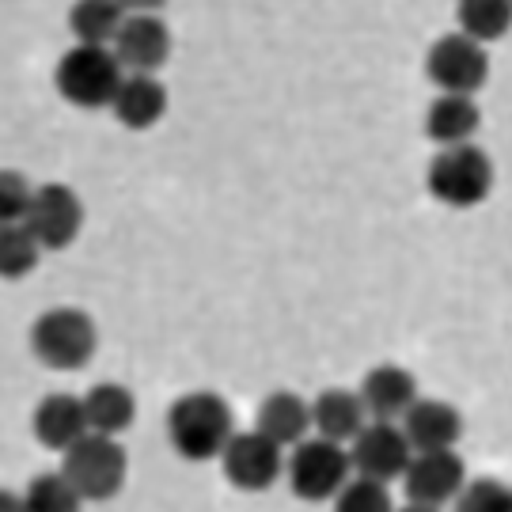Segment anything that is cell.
Returning <instances> with one entry per match:
<instances>
[{
	"mask_svg": "<svg viewBox=\"0 0 512 512\" xmlns=\"http://www.w3.org/2000/svg\"><path fill=\"white\" fill-rule=\"evenodd\" d=\"M232 437H236V414L217 391H186L167 410V440L190 463L220 459Z\"/></svg>",
	"mask_w": 512,
	"mask_h": 512,
	"instance_id": "cell-1",
	"label": "cell"
},
{
	"mask_svg": "<svg viewBox=\"0 0 512 512\" xmlns=\"http://www.w3.org/2000/svg\"><path fill=\"white\" fill-rule=\"evenodd\" d=\"M61 456H65L61 478L73 486L80 501L103 505V501H114V497L122 494L129 475V459H126V448L118 440L88 433V437H80Z\"/></svg>",
	"mask_w": 512,
	"mask_h": 512,
	"instance_id": "cell-2",
	"label": "cell"
},
{
	"mask_svg": "<svg viewBox=\"0 0 512 512\" xmlns=\"http://www.w3.org/2000/svg\"><path fill=\"white\" fill-rule=\"evenodd\" d=\"M99 327L84 308H50L31 327V349L46 368L76 372L95 357Z\"/></svg>",
	"mask_w": 512,
	"mask_h": 512,
	"instance_id": "cell-3",
	"label": "cell"
},
{
	"mask_svg": "<svg viewBox=\"0 0 512 512\" xmlns=\"http://www.w3.org/2000/svg\"><path fill=\"white\" fill-rule=\"evenodd\" d=\"M429 194L448 209H475L494 190V164L478 145L440 148L429 164Z\"/></svg>",
	"mask_w": 512,
	"mask_h": 512,
	"instance_id": "cell-4",
	"label": "cell"
},
{
	"mask_svg": "<svg viewBox=\"0 0 512 512\" xmlns=\"http://www.w3.org/2000/svg\"><path fill=\"white\" fill-rule=\"evenodd\" d=\"M126 73L118 69V61L103 46H73L57 61L54 84L65 103L80 110H103L114 103V95L122 88Z\"/></svg>",
	"mask_w": 512,
	"mask_h": 512,
	"instance_id": "cell-5",
	"label": "cell"
},
{
	"mask_svg": "<svg viewBox=\"0 0 512 512\" xmlns=\"http://www.w3.org/2000/svg\"><path fill=\"white\" fill-rule=\"evenodd\" d=\"M285 475H289V490L300 501L323 505V501H334L349 482V456L342 444H330V440H300L285 463Z\"/></svg>",
	"mask_w": 512,
	"mask_h": 512,
	"instance_id": "cell-6",
	"label": "cell"
},
{
	"mask_svg": "<svg viewBox=\"0 0 512 512\" xmlns=\"http://www.w3.org/2000/svg\"><path fill=\"white\" fill-rule=\"evenodd\" d=\"M23 228L31 232L38 251H65V247H73L80 228H84V202H80V194L65 183L35 186L27 217H23Z\"/></svg>",
	"mask_w": 512,
	"mask_h": 512,
	"instance_id": "cell-7",
	"label": "cell"
},
{
	"mask_svg": "<svg viewBox=\"0 0 512 512\" xmlns=\"http://www.w3.org/2000/svg\"><path fill=\"white\" fill-rule=\"evenodd\" d=\"M425 73L440 88V95H467L471 99L486 84V76H490V57L471 38L444 35L433 42Z\"/></svg>",
	"mask_w": 512,
	"mask_h": 512,
	"instance_id": "cell-8",
	"label": "cell"
},
{
	"mask_svg": "<svg viewBox=\"0 0 512 512\" xmlns=\"http://www.w3.org/2000/svg\"><path fill=\"white\" fill-rule=\"evenodd\" d=\"M349 471L357 478H372V482H395L403 478L406 463H410V444H406L403 429L391 421H365V429L349 440Z\"/></svg>",
	"mask_w": 512,
	"mask_h": 512,
	"instance_id": "cell-9",
	"label": "cell"
},
{
	"mask_svg": "<svg viewBox=\"0 0 512 512\" xmlns=\"http://www.w3.org/2000/svg\"><path fill=\"white\" fill-rule=\"evenodd\" d=\"M224 478L243 494H266L277 478L285 475V456L262 433H236L220 452Z\"/></svg>",
	"mask_w": 512,
	"mask_h": 512,
	"instance_id": "cell-10",
	"label": "cell"
},
{
	"mask_svg": "<svg viewBox=\"0 0 512 512\" xmlns=\"http://www.w3.org/2000/svg\"><path fill=\"white\" fill-rule=\"evenodd\" d=\"M110 54L122 73L129 69V76H152L171 57V31L152 12H126V23L110 42Z\"/></svg>",
	"mask_w": 512,
	"mask_h": 512,
	"instance_id": "cell-11",
	"label": "cell"
},
{
	"mask_svg": "<svg viewBox=\"0 0 512 512\" xmlns=\"http://www.w3.org/2000/svg\"><path fill=\"white\" fill-rule=\"evenodd\" d=\"M403 486L410 505L440 509V505L456 501L459 490L467 486V467L456 452H418L406 463Z\"/></svg>",
	"mask_w": 512,
	"mask_h": 512,
	"instance_id": "cell-12",
	"label": "cell"
},
{
	"mask_svg": "<svg viewBox=\"0 0 512 512\" xmlns=\"http://www.w3.org/2000/svg\"><path fill=\"white\" fill-rule=\"evenodd\" d=\"M403 437L410 452H452L463 437V418L452 403L440 399H418L403 414Z\"/></svg>",
	"mask_w": 512,
	"mask_h": 512,
	"instance_id": "cell-13",
	"label": "cell"
},
{
	"mask_svg": "<svg viewBox=\"0 0 512 512\" xmlns=\"http://www.w3.org/2000/svg\"><path fill=\"white\" fill-rule=\"evenodd\" d=\"M357 399L365 406V418L395 425L410 406L418 403V380H414V372H406L399 365H376L361 380Z\"/></svg>",
	"mask_w": 512,
	"mask_h": 512,
	"instance_id": "cell-14",
	"label": "cell"
},
{
	"mask_svg": "<svg viewBox=\"0 0 512 512\" xmlns=\"http://www.w3.org/2000/svg\"><path fill=\"white\" fill-rule=\"evenodd\" d=\"M31 429H35L38 444L54 448V452H69L76 440L88 437V421H84V403L76 395H46L42 403L35 406V418H31Z\"/></svg>",
	"mask_w": 512,
	"mask_h": 512,
	"instance_id": "cell-15",
	"label": "cell"
},
{
	"mask_svg": "<svg viewBox=\"0 0 512 512\" xmlns=\"http://www.w3.org/2000/svg\"><path fill=\"white\" fill-rule=\"evenodd\" d=\"M167 103H171V99H167V88L156 76H126L118 95H114V103H110V110H114V118L126 129L145 133V129L164 122Z\"/></svg>",
	"mask_w": 512,
	"mask_h": 512,
	"instance_id": "cell-16",
	"label": "cell"
},
{
	"mask_svg": "<svg viewBox=\"0 0 512 512\" xmlns=\"http://www.w3.org/2000/svg\"><path fill=\"white\" fill-rule=\"evenodd\" d=\"M255 421H258L255 433H262L270 444H277V448H296L300 440H308L311 410L296 391H274V395L262 399Z\"/></svg>",
	"mask_w": 512,
	"mask_h": 512,
	"instance_id": "cell-17",
	"label": "cell"
},
{
	"mask_svg": "<svg viewBox=\"0 0 512 512\" xmlns=\"http://www.w3.org/2000/svg\"><path fill=\"white\" fill-rule=\"evenodd\" d=\"M84 421H88V433L95 437L118 440V433H126L129 425L137 421V395L126 384H95L84 399Z\"/></svg>",
	"mask_w": 512,
	"mask_h": 512,
	"instance_id": "cell-18",
	"label": "cell"
},
{
	"mask_svg": "<svg viewBox=\"0 0 512 512\" xmlns=\"http://www.w3.org/2000/svg\"><path fill=\"white\" fill-rule=\"evenodd\" d=\"M308 410L311 429H319V440H330V444H346L365 429V406L357 399V391H346V387H327Z\"/></svg>",
	"mask_w": 512,
	"mask_h": 512,
	"instance_id": "cell-19",
	"label": "cell"
},
{
	"mask_svg": "<svg viewBox=\"0 0 512 512\" xmlns=\"http://www.w3.org/2000/svg\"><path fill=\"white\" fill-rule=\"evenodd\" d=\"M478 126H482V114H478L475 99H467V95H440L425 114V133L440 148L471 145Z\"/></svg>",
	"mask_w": 512,
	"mask_h": 512,
	"instance_id": "cell-20",
	"label": "cell"
},
{
	"mask_svg": "<svg viewBox=\"0 0 512 512\" xmlns=\"http://www.w3.org/2000/svg\"><path fill=\"white\" fill-rule=\"evenodd\" d=\"M122 23H126V8L110 4V0H80L69 12V31L76 35V46H103V50H110V42H114Z\"/></svg>",
	"mask_w": 512,
	"mask_h": 512,
	"instance_id": "cell-21",
	"label": "cell"
},
{
	"mask_svg": "<svg viewBox=\"0 0 512 512\" xmlns=\"http://www.w3.org/2000/svg\"><path fill=\"white\" fill-rule=\"evenodd\" d=\"M512 8L509 0H463L456 8V35L471 38L475 46L482 42H497V38L509 31Z\"/></svg>",
	"mask_w": 512,
	"mask_h": 512,
	"instance_id": "cell-22",
	"label": "cell"
},
{
	"mask_svg": "<svg viewBox=\"0 0 512 512\" xmlns=\"http://www.w3.org/2000/svg\"><path fill=\"white\" fill-rule=\"evenodd\" d=\"M19 501H23V512H80V505H84L73 486L61 478V471L35 475Z\"/></svg>",
	"mask_w": 512,
	"mask_h": 512,
	"instance_id": "cell-23",
	"label": "cell"
},
{
	"mask_svg": "<svg viewBox=\"0 0 512 512\" xmlns=\"http://www.w3.org/2000/svg\"><path fill=\"white\" fill-rule=\"evenodd\" d=\"M38 258H42V251L23 224L0 228V277L4 281H23L38 266Z\"/></svg>",
	"mask_w": 512,
	"mask_h": 512,
	"instance_id": "cell-24",
	"label": "cell"
},
{
	"mask_svg": "<svg viewBox=\"0 0 512 512\" xmlns=\"http://www.w3.org/2000/svg\"><path fill=\"white\" fill-rule=\"evenodd\" d=\"M334 512H395L391 490L372 478H349L334 497Z\"/></svg>",
	"mask_w": 512,
	"mask_h": 512,
	"instance_id": "cell-25",
	"label": "cell"
},
{
	"mask_svg": "<svg viewBox=\"0 0 512 512\" xmlns=\"http://www.w3.org/2000/svg\"><path fill=\"white\" fill-rule=\"evenodd\" d=\"M456 512H512V494L501 478H475L456 497Z\"/></svg>",
	"mask_w": 512,
	"mask_h": 512,
	"instance_id": "cell-26",
	"label": "cell"
},
{
	"mask_svg": "<svg viewBox=\"0 0 512 512\" xmlns=\"http://www.w3.org/2000/svg\"><path fill=\"white\" fill-rule=\"evenodd\" d=\"M31 194H35V186L23 171H0V228L23 224Z\"/></svg>",
	"mask_w": 512,
	"mask_h": 512,
	"instance_id": "cell-27",
	"label": "cell"
},
{
	"mask_svg": "<svg viewBox=\"0 0 512 512\" xmlns=\"http://www.w3.org/2000/svg\"><path fill=\"white\" fill-rule=\"evenodd\" d=\"M0 512H23V501L16 494H8V490H0Z\"/></svg>",
	"mask_w": 512,
	"mask_h": 512,
	"instance_id": "cell-28",
	"label": "cell"
},
{
	"mask_svg": "<svg viewBox=\"0 0 512 512\" xmlns=\"http://www.w3.org/2000/svg\"><path fill=\"white\" fill-rule=\"evenodd\" d=\"M395 512H437V509H421V505H403V509H395Z\"/></svg>",
	"mask_w": 512,
	"mask_h": 512,
	"instance_id": "cell-29",
	"label": "cell"
}]
</instances>
